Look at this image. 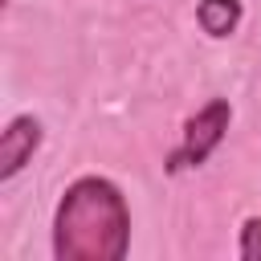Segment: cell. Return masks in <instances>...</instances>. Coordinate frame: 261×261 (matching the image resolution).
I'll use <instances>...</instances> for the list:
<instances>
[{"label":"cell","mask_w":261,"mask_h":261,"mask_svg":"<svg viewBox=\"0 0 261 261\" xmlns=\"http://www.w3.org/2000/svg\"><path fill=\"white\" fill-rule=\"evenodd\" d=\"M196 20L208 37H232L241 24V0H200L196 4Z\"/></svg>","instance_id":"4"},{"label":"cell","mask_w":261,"mask_h":261,"mask_svg":"<svg viewBox=\"0 0 261 261\" xmlns=\"http://www.w3.org/2000/svg\"><path fill=\"white\" fill-rule=\"evenodd\" d=\"M237 257H245V261H261V216H249V220L241 224Z\"/></svg>","instance_id":"5"},{"label":"cell","mask_w":261,"mask_h":261,"mask_svg":"<svg viewBox=\"0 0 261 261\" xmlns=\"http://www.w3.org/2000/svg\"><path fill=\"white\" fill-rule=\"evenodd\" d=\"M228 122H232V106H228L224 98L204 102V106L188 118V126H184V143L175 147V155L167 159V167H171V171L200 167V163H204V159L220 147V139H224Z\"/></svg>","instance_id":"2"},{"label":"cell","mask_w":261,"mask_h":261,"mask_svg":"<svg viewBox=\"0 0 261 261\" xmlns=\"http://www.w3.org/2000/svg\"><path fill=\"white\" fill-rule=\"evenodd\" d=\"M37 147H41V122L33 114H16L0 135V179H12L33 159Z\"/></svg>","instance_id":"3"},{"label":"cell","mask_w":261,"mask_h":261,"mask_svg":"<svg viewBox=\"0 0 261 261\" xmlns=\"http://www.w3.org/2000/svg\"><path fill=\"white\" fill-rule=\"evenodd\" d=\"M130 245V208L102 175H82L61 192L53 216L57 261H122Z\"/></svg>","instance_id":"1"}]
</instances>
